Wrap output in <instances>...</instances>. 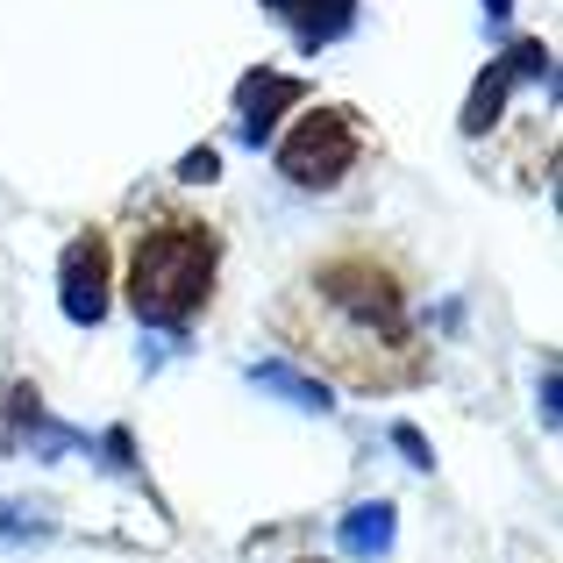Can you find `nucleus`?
I'll use <instances>...</instances> for the list:
<instances>
[{
	"mask_svg": "<svg viewBox=\"0 0 563 563\" xmlns=\"http://www.w3.org/2000/svg\"><path fill=\"white\" fill-rule=\"evenodd\" d=\"M278 335L292 357L321 364L357 393H399L428 378V343L413 329V278L372 235L321 250L278 300Z\"/></svg>",
	"mask_w": 563,
	"mask_h": 563,
	"instance_id": "obj_1",
	"label": "nucleus"
},
{
	"mask_svg": "<svg viewBox=\"0 0 563 563\" xmlns=\"http://www.w3.org/2000/svg\"><path fill=\"white\" fill-rule=\"evenodd\" d=\"M214 257H221V235L200 214L157 207L129 243V307L157 329H186L214 292Z\"/></svg>",
	"mask_w": 563,
	"mask_h": 563,
	"instance_id": "obj_2",
	"label": "nucleus"
},
{
	"mask_svg": "<svg viewBox=\"0 0 563 563\" xmlns=\"http://www.w3.org/2000/svg\"><path fill=\"white\" fill-rule=\"evenodd\" d=\"M357 157H364V122L350 108H307L292 122V136L278 143V172L292 186H314V192L335 186Z\"/></svg>",
	"mask_w": 563,
	"mask_h": 563,
	"instance_id": "obj_3",
	"label": "nucleus"
},
{
	"mask_svg": "<svg viewBox=\"0 0 563 563\" xmlns=\"http://www.w3.org/2000/svg\"><path fill=\"white\" fill-rule=\"evenodd\" d=\"M65 314L71 321L108 314V243H100V229H86L79 243L65 250Z\"/></svg>",
	"mask_w": 563,
	"mask_h": 563,
	"instance_id": "obj_4",
	"label": "nucleus"
},
{
	"mask_svg": "<svg viewBox=\"0 0 563 563\" xmlns=\"http://www.w3.org/2000/svg\"><path fill=\"white\" fill-rule=\"evenodd\" d=\"M286 22H300L307 36H329V29H343L350 22V0H272Z\"/></svg>",
	"mask_w": 563,
	"mask_h": 563,
	"instance_id": "obj_5",
	"label": "nucleus"
},
{
	"mask_svg": "<svg viewBox=\"0 0 563 563\" xmlns=\"http://www.w3.org/2000/svg\"><path fill=\"white\" fill-rule=\"evenodd\" d=\"M385 521H393L385 507H364L357 521H350V542H357V550H385Z\"/></svg>",
	"mask_w": 563,
	"mask_h": 563,
	"instance_id": "obj_6",
	"label": "nucleus"
},
{
	"mask_svg": "<svg viewBox=\"0 0 563 563\" xmlns=\"http://www.w3.org/2000/svg\"><path fill=\"white\" fill-rule=\"evenodd\" d=\"M499 8H507V0H493V14H499Z\"/></svg>",
	"mask_w": 563,
	"mask_h": 563,
	"instance_id": "obj_7",
	"label": "nucleus"
}]
</instances>
